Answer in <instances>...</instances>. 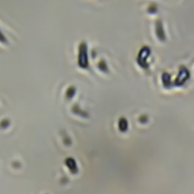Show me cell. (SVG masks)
<instances>
[{"instance_id":"cell-5","label":"cell","mask_w":194,"mask_h":194,"mask_svg":"<svg viewBox=\"0 0 194 194\" xmlns=\"http://www.w3.org/2000/svg\"><path fill=\"white\" fill-rule=\"evenodd\" d=\"M163 81L164 82V85H166L167 87L169 85L170 83V77L168 74H164L163 77Z\"/></svg>"},{"instance_id":"cell-4","label":"cell","mask_w":194,"mask_h":194,"mask_svg":"<svg viewBox=\"0 0 194 194\" xmlns=\"http://www.w3.org/2000/svg\"><path fill=\"white\" fill-rule=\"evenodd\" d=\"M128 123L126 119H121L119 122V129L122 131H125L127 130Z\"/></svg>"},{"instance_id":"cell-2","label":"cell","mask_w":194,"mask_h":194,"mask_svg":"<svg viewBox=\"0 0 194 194\" xmlns=\"http://www.w3.org/2000/svg\"><path fill=\"white\" fill-rule=\"evenodd\" d=\"M150 54V50L147 47H144L141 50L139 54L138 58V62L139 64L144 68L147 67V63L146 62V59Z\"/></svg>"},{"instance_id":"cell-3","label":"cell","mask_w":194,"mask_h":194,"mask_svg":"<svg viewBox=\"0 0 194 194\" xmlns=\"http://www.w3.org/2000/svg\"><path fill=\"white\" fill-rule=\"evenodd\" d=\"M189 76V73L188 70L186 68L181 69L176 80V85L177 86L183 85Z\"/></svg>"},{"instance_id":"cell-1","label":"cell","mask_w":194,"mask_h":194,"mask_svg":"<svg viewBox=\"0 0 194 194\" xmlns=\"http://www.w3.org/2000/svg\"><path fill=\"white\" fill-rule=\"evenodd\" d=\"M79 65L86 68L88 65L87 50L86 44L83 43L80 46L79 54Z\"/></svg>"}]
</instances>
